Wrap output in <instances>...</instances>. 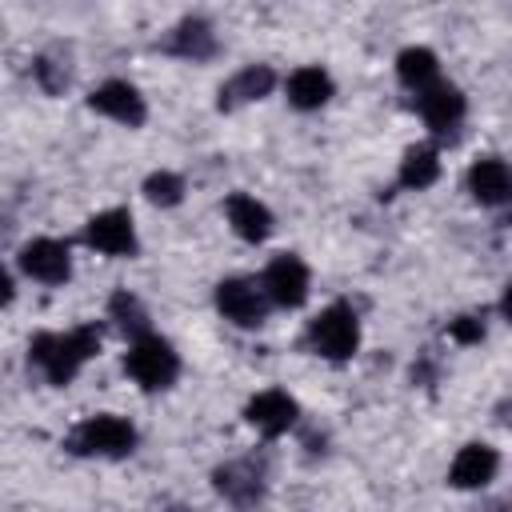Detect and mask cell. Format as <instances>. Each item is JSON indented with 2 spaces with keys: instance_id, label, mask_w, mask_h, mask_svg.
I'll use <instances>...</instances> for the list:
<instances>
[{
  "instance_id": "18",
  "label": "cell",
  "mask_w": 512,
  "mask_h": 512,
  "mask_svg": "<svg viewBox=\"0 0 512 512\" xmlns=\"http://www.w3.org/2000/svg\"><path fill=\"white\" fill-rule=\"evenodd\" d=\"M276 88V72L268 64H248L236 76H228V84H220V108H236L248 100H264Z\"/></svg>"
},
{
  "instance_id": "17",
  "label": "cell",
  "mask_w": 512,
  "mask_h": 512,
  "mask_svg": "<svg viewBox=\"0 0 512 512\" xmlns=\"http://www.w3.org/2000/svg\"><path fill=\"white\" fill-rule=\"evenodd\" d=\"M224 216L232 224V232L248 244H260L268 232H272V212L256 200V196H244V192H232L224 200Z\"/></svg>"
},
{
  "instance_id": "6",
  "label": "cell",
  "mask_w": 512,
  "mask_h": 512,
  "mask_svg": "<svg viewBox=\"0 0 512 512\" xmlns=\"http://www.w3.org/2000/svg\"><path fill=\"white\" fill-rule=\"evenodd\" d=\"M84 244L104 252V256H132L136 252V224H132L128 208H104V212L88 216Z\"/></svg>"
},
{
  "instance_id": "15",
  "label": "cell",
  "mask_w": 512,
  "mask_h": 512,
  "mask_svg": "<svg viewBox=\"0 0 512 512\" xmlns=\"http://www.w3.org/2000/svg\"><path fill=\"white\" fill-rule=\"evenodd\" d=\"M216 492L228 496L232 504L248 508L264 496V472L252 460H228V464L216 468Z\"/></svg>"
},
{
  "instance_id": "21",
  "label": "cell",
  "mask_w": 512,
  "mask_h": 512,
  "mask_svg": "<svg viewBox=\"0 0 512 512\" xmlns=\"http://www.w3.org/2000/svg\"><path fill=\"white\" fill-rule=\"evenodd\" d=\"M108 320H112L128 340L152 336V332H148V308H144L128 288H120V292L108 300Z\"/></svg>"
},
{
  "instance_id": "12",
  "label": "cell",
  "mask_w": 512,
  "mask_h": 512,
  "mask_svg": "<svg viewBox=\"0 0 512 512\" xmlns=\"http://www.w3.org/2000/svg\"><path fill=\"white\" fill-rule=\"evenodd\" d=\"M160 48L180 60H208V56H216V32L204 16H184L180 24H172L164 32Z\"/></svg>"
},
{
  "instance_id": "9",
  "label": "cell",
  "mask_w": 512,
  "mask_h": 512,
  "mask_svg": "<svg viewBox=\"0 0 512 512\" xmlns=\"http://www.w3.org/2000/svg\"><path fill=\"white\" fill-rule=\"evenodd\" d=\"M88 108L100 112V116H108V120H116V124H128V128H140L144 116H148L140 88L128 84V80H104L100 88H92Z\"/></svg>"
},
{
  "instance_id": "23",
  "label": "cell",
  "mask_w": 512,
  "mask_h": 512,
  "mask_svg": "<svg viewBox=\"0 0 512 512\" xmlns=\"http://www.w3.org/2000/svg\"><path fill=\"white\" fill-rule=\"evenodd\" d=\"M144 196H148L152 204H160V208H172V204L184 200V180H180L176 172L160 168V172H152V176L144 180Z\"/></svg>"
},
{
  "instance_id": "7",
  "label": "cell",
  "mask_w": 512,
  "mask_h": 512,
  "mask_svg": "<svg viewBox=\"0 0 512 512\" xmlns=\"http://www.w3.org/2000/svg\"><path fill=\"white\" fill-rule=\"evenodd\" d=\"M16 260H20V272L32 276V280H40V284H64V280L72 276V252H68V244L56 240V236H36V240H28Z\"/></svg>"
},
{
  "instance_id": "10",
  "label": "cell",
  "mask_w": 512,
  "mask_h": 512,
  "mask_svg": "<svg viewBox=\"0 0 512 512\" xmlns=\"http://www.w3.org/2000/svg\"><path fill=\"white\" fill-rule=\"evenodd\" d=\"M296 416H300L296 400H292L288 392H280V388H264V392H256V396L244 404V420H248L256 432H264V436L288 432V428L296 424Z\"/></svg>"
},
{
  "instance_id": "2",
  "label": "cell",
  "mask_w": 512,
  "mask_h": 512,
  "mask_svg": "<svg viewBox=\"0 0 512 512\" xmlns=\"http://www.w3.org/2000/svg\"><path fill=\"white\" fill-rule=\"evenodd\" d=\"M308 348L324 360H348L360 348V320L348 304H328L308 320Z\"/></svg>"
},
{
  "instance_id": "1",
  "label": "cell",
  "mask_w": 512,
  "mask_h": 512,
  "mask_svg": "<svg viewBox=\"0 0 512 512\" xmlns=\"http://www.w3.org/2000/svg\"><path fill=\"white\" fill-rule=\"evenodd\" d=\"M100 348V328L80 324L72 332H40L28 344V364L48 380V384H68L84 360H92Z\"/></svg>"
},
{
  "instance_id": "25",
  "label": "cell",
  "mask_w": 512,
  "mask_h": 512,
  "mask_svg": "<svg viewBox=\"0 0 512 512\" xmlns=\"http://www.w3.org/2000/svg\"><path fill=\"white\" fill-rule=\"evenodd\" d=\"M500 312H504V320H512V284H508L504 296H500Z\"/></svg>"
},
{
  "instance_id": "16",
  "label": "cell",
  "mask_w": 512,
  "mask_h": 512,
  "mask_svg": "<svg viewBox=\"0 0 512 512\" xmlns=\"http://www.w3.org/2000/svg\"><path fill=\"white\" fill-rule=\"evenodd\" d=\"M332 76L320 68V64H304L296 68L288 80H284V92H288V104L300 108V112H312V108H324L332 100Z\"/></svg>"
},
{
  "instance_id": "20",
  "label": "cell",
  "mask_w": 512,
  "mask_h": 512,
  "mask_svg": "<svg viewBox=\"0 0 512 512\" xmlns=\"http://www.w3.org/2000/svg\"><path fill=\"white\" fill-rule=\"evenodd\" d=\"M436 176H440V152L432 144H412L400 160V184L420 192V188L436 184Z\"/></svg>"
},
{
  "instance_id": "14",
  "label": "cell",
  "mask_w": 512,
  "mask_h": 512,
  "mask_svg": "<svg viewBox=\"0 0 512 512\" xmlns=\"http://www.w3.org/2000/svg\"><path fill=\"white\" fill-rule=\"evenodd\" d=\"M468 192H472L476 204H488V208L508 204L512 200V168L500 156L472 160V168H468Z\"/></svg>"
},
{
  "instance_id": "22",
  "label": "cell",
  "mask_w": 512,
  "mask_h": 512,
  "mask_svg": "<svg viewBox=\"0 0 512 512\" xmlns=\"http://www.w3.org/2000/svg\"><path fill=\"white\" fill-rule=\"evenodd\" d=\"M32 72H36L40 88L52 92V96L64 92L68 80H72V68H68V56H64V52H40V56L32 60Z\"/></svg>"
},
{
  "instance_id": "13",
  "label": "cell",
  "mask_w": 512,
  "mask_h": 512,
  "mask_svg": "<svg viewBox=\"0 0 512 512\" xmlns=\"http://www.w3.org/2000/svg\"><path fill=\"white\" fill-rule=\"evenodd\" d=\"M416 112L424 116V124L432 132H448V128H456L464 120V92L456 84L436 80L432 88L416 92Z\"/></svg>"
},
{
  "instance_id": "5",
  "label": "cell",
  "mask_w": 512,
  "mask_h": 512,
  "mask_svg": "<svg viewBox=\"0 0 512 512\" xmlns=\"http://www.w3.org/2000/svg\"><path fill=\"white\" fill-rule=\"evenodd\" d=\"M216 308L224 320L240 324V328H256L264 324V312H268V296L256 280H244V276H228L216 284Z\"/></svg>"
},
{
  "instance_id": "24",
  "label": "cell",
  "mask_w": 512,
  "mask_h": 512,
  "mask_svg": "<svg viewBox=\"0 0 512 512\" xmlns=\"http://www.w3.org/2000/svg\"><path fill=\"white\" fill-rule=\"evenodd\" d=\"M448 336H452L456 344H480V340H484V320H480V316H456V320L448 324Z\"/></svg>"
},
{
  "instance_id": "8",
  "label": "cell",
  "mask_w": 512,
  "mask_h": 512,
  "mask_svg": "<svg viewBox=\"0 0 512 512\" xmlns=\"http://www.w3.org/2000/svg\"><path fill=\"white\" fill-rule=\"evenodd\" d=\"M260 288L268 296V304H280V308H300L308 300V264L300 256H276L264 276H260Z\"/></svg>"
},
{
  "instance_id": "19",
  "label": "cell",
  "mask_w": 512,
  "mask_h": 512,
  "mask_svg": "<svg viewBox=\"0 0 512 512\" xmlns=\"http://www.w3.org/2000/svg\"><path fill=\"white\" fill-rule=\"evenodd\" d=\"M396 76H400V84L404 88H412V92H424V88H432L436 80H440V64H436V52L432 48H404L400 56H396Z\"/></svg>"
},
{
  "instance_id": "4",
  "label": "cell",
  "mask_w": 512,
  "mask_h": 512,
  "mask_svg": "<svg viewBox=\"0 0 512 512\" xmlns=\"http://www.w3.org/2000/svg\"><path fill=\"white\" fill-rule=\"evenodd\" d=\"M124 372L148 388V392H160V388H172L176 376H180V356L176 348L164 340V336H140L128 344L124 352Z\"/></svg>"
},
{
  "instance_id": "3",
  "label": "cell",
  "mask_w": 512,
  "mask_h": 512,
  "mask_svg": "<svg viewBox=\"0 0 512 512\" xmlns=\"http://www.w3.org/2000/svg\"><path fill=\"white\" fill-rule=\"evenodd\" d=\"M68 448L76 456H128L136 448V428L124 420V416H112V412H96L88 420H80L72 432H68Z\"/></svg>"
},
{
  "instance_id": "11",
  "label": "cell",
  "mask_w": 512,
  "mask_h": 512,
  "mask_svg": "<svg viewBox=\"0 0 512 512\" xmlns=\"http://www.w3.org/2000/svg\"><path fill=\"white\" fill-rule=\"evenodd\" d=\"M496 468H500V456H496V448H492V444H480V440H472V444H464V448L456 452V460H452V468H448V484H452V488H464V492H472V488H484V484H492Z\"/></svg>"
}]
</instances>
